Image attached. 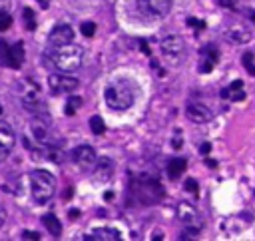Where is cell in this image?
<instances>
[{"mask_svg": "<svg viewBox=\"0 0 255 241\" xmlns=\"http://www.w3.org/2000/svg\"><path fill=\"white\" fill-rule=\"evenodd\" d=\"M136 98H138V86L132 80H128V78L114 80L104 90L106 106L110 110H114V112H124L128 108H132Z\"/></svg>", "mask_w": 255, "mask_h": 241, "instance_id": "cell-1", "label": "cell"}, {"mask_svg": "<svg viewBox=\"0 0 255 241\" xmlns=\"http://www.w3.org/2000/svg\"><path fill=\"white\" fill-rule=\"evenodd\" d=\"M48 58L52 62V66L58 70V72H74L80 68L82 60H84V50L76 44H66V46H58V48H52L48 52Z\"/></svg>", "mask_w": 255, "mask_h": 241, "instance_id": "cell-2", "label": "cell"}, {"mask_svg": "<svg viewBox=\"0 0 255 241\" xmlns=\"http://www.w3.org/2000/svg\"><path fill=\"white\" fill-rule=\"evenodd\" d=\"M56 191V180L46 170H34L30 174V193L36 203H48Z\"/></svg>", "mask_w": 255, "mask_h": 241, "instance_id": "cell-3", "label": "cell"}, {"mask_svg": "<svg viewBox=\"0 0 255 241\" xmlns=\"http://www.w3.org/2000/svg\"><path fill=\"white\" fill-rule=\"evenodd\" d=\"M16 94L20 98V104L26 110H30V112H38L40 110V106H42V94H40V88H38V84L34 80H30V78L20 80L18 86H16Z\"/></svg>", "mask_w": 255, "mask_h": 241, "instance_id": "cell-4", "label": "cell"}, {"mask_svg": "<svg viewBox=\"0 0 255 241\" xmlns=\"http://www.w3.org/2000/svg\"><path fill=\"white\" fill-rule=\"evenodd\" d=\"M134 4L138 14L150 20H160L172 10V0H134Z\"/></svg>", "mask_w": 255, "mask_h": 241, "instance_id": "cell-5", "label": "cell"}, {"mask_svg": "<svg viewBox=\"0 0 255 241\" xmlns=\"http://www.w3.org/2000/svg\"><path fill=\"white\" fill-rule=\"evenodd\" d=\"M134 191L140 197V201L142 203H148V205L150 203H158L162 199V193H164L162 185L154 178H148V176H144L142 180H136L134 181Z\"/></svg>", "mask_w": 255, "mask_h": 241, "instance_id": "cell-6", "label": "cell"}, {"mask_svg": "<svg viewBox=\"0 0 255 241\" xmlns=\"http://www.w3.org/2000/svg\"><path fill=\"white\" fill-rule=\"evenodd\" d=\"M160 48H162V54L172 62V64H180L184 62L186 58V42L182 36H166L160 40Z\"/></svg>", "mask_w": 255, "mask_h": 241, "instance_id": "cell-7", "label": "cell"}, {"mask_svg": "<svg viewBox=\"0 0 255 241\" xmlns=\"http://www.w3.org/2000/svg\"><path fill=\"white\" fill-rule=\"evenodd\" d=\"M48 86L54 94H72L78 90L80 82L76 78H72L66 72H58V74H50L48 76Z\"/></svg>", "mask_w": 255, "mask_h": 241, "instance_id": "cell-8", "label": "cell"}, {"mask_svg": "<svg viewBox=\"0 0 255 241\" xmlns=\"http://www.w3.org/2000/svg\"><path fill=\"white\" fill-rule=\"evenodd\" d=\"M223 36L231 44H247L251 40V30L241 22H231L223 28Z\"/></svg>", "mask_w": 255, "mask_h": 241, "instance_id": "cell-9", "label": "cell"}, {"mask_svg": "<svg viewBox=\"0 0 255 241\" xmlns=\"http://www.w3.org/2000/svg\"><path fill=\"white\" fill-rule=\"evenodd\" d=\"M16 144V136L10 124L0 122V162H4Z\"/></svg>", "mask_w": 255, "mask_h": 241, "instance_id": "cell-10", "label": "cell"}, {"mask_svg": "<svg viewBox=\"0 0 255 241\" xmlns=\"http://www.w3.org/2000/svg\"><path fill=\"white\" fill-rule=\"evenodd\" d=\"M72 160H74V164L76 166H80L82 170H92L94 166H96V152H94V148L92 146H78V148H74L72 150Z\"/></svg>", "mask_w": 255, "mask_h": 241, "instance_id": "cell-11", "label": "cell"}, {"mask_svg": "<svg viewBox=\"0 0 255 241\" xmlns=\"http://www.w3.org/2000/svg\"><path fill=\"white\" fill-rule=\"evenodd\" d=\"M74 40V30L72 26L68 24H58L52 28L50 36H48V44L50 48H58V46H66V44H72Z\"/></svg>", "mask_w": 255, "mask_h": 241, "instance_id": "cell-12", "label": "cell"}, {"mask_svg": "<svg viewBox=\"0 0 255 241\" xmlns=\"http://www.w3.org/2000/svg\"><path fill=\"white\" fill-rule=\"evenodd\" d=\"M178 217L186 225H191V227H197V229H201V225H203V219H201L199 211L190 203H180L178 205Z\"/></svg>", "mask_w": 255, "mask_h": 241, "instance_id": "cell-13", "label": "cell"}, {"mask_svg": "<svg viewBox=\"0 0 255 241\" xmlns=\"http://www.w3.org/2000/svg\"><path fill=\"white\" fill-rule=\"evenodd\" d=\"M186 114H188V118L191 120V122H195V124H205V122H209V120L213 118L211 110H209L207 106L199 104V102H191V104H188Z\"/></svg>", "mask_w": 255, "mask_h": 241, "instance_id": "cell-14", "label": "cell"}, {"mask_svg": "<svg viewBox=\"0 0 255 241\" xmlns=\"http://www.w3.org/2000/svg\"><path fill=\"white\" fill-rule=\"evenodd\" d=\"M217 58H219V54H217V48H215L213 44L203 46V48H201V60H199V72H201V74H209V72L213 70Z\"/></svg>", "mask_w": 255, "mask_h": 241, "instance_id": "cell-15", "label": "cell"}, {"mask_svg": "<svg viewBox=\"0 0 255 241\" xmlns=\"http://www.w3.org/2000/svg\"><path fill=\"white\" fill-rule=\"evenodd\" d=\"M112 174H114V162L110 158H100L96 160V166H94V178L102 183L110 181L112 180Z\"/></svg>", "mask_w": 255, "mask_h": 241, "instance_id": "cell-16", "label": "cell"}, {"mask_svg": "<svg viewBox=\"0 0 255 241\" xmlns=\"http://www.w3.org/2000/svg\"><path fill=\"white\" fill-rule=\"evenodd\" d=\"M24 62V44L22 42H16L14 46H8V52L4 56V64H8L10 68L18 70Z\"/></svg>", "mask_w": 255, "mask_h": 241, "instance_id": "cell-17", "label": "cell"}, {"mask_svg": "<svg viewBox=\"0 0 255 241\" xmlns=\"http://www.w3.org/2000/svg\"><path fill=\"white\" fill-rule=\"evenodd\" d=\"M88 241H118L122 239V235L114 229V227H96L92 233L86 235Z\"/></svg>", "mask_w": 255, "mask_h": 241, "instance_id": "cell-18", "label": "cell"}, {"mask_svg": "<svg viewBox=\"0 0 255 241\" xmlns=\"http://www.w3.org/2000/svg\"><path fill=\"white\" fill-rule=\"evenodd\" d=\"M32 134H34L36 142H38L40 146H44L46 150H48V148H54V142H52V136H50V130L46 128V124L34 122V124H32Z\"/></svg>", "mask_w": 255, "mask_h": 241, "instance_id": "cell-19", "label": "cell"}, {"mask_svg": "<svg viewBox=\"0 0 255 241\" xmlns=\"http://www.w3.org/2000/svg\"><path fill=\"white\" fill-rule=\"evenodd\" d=\"M186 168H188V164H186V160H184V158L172 160V162L168 164V176H170L172 180H176V178H180V176L186 172Z\"/></svg>", "mask_w": 255, "mask_h": 241, "instance_id": "cell-20", "label": "cell"}, {"mask_svg": "<svg viewBox=\"0 0 255 241\" xmlns=\"http://www.w3.org/2000/svg\"><path fill=\"white\" fill-rule=\"evenodd\" d=\"M42 223L48 227V231L52 233V235H60L62 233V223H60V219L54 215V213H46L44 217H42Z\"/></svg>", "mask_w": 255, "mask_h": 241, "instance_id": "cell-21", "label": "cell"}, {"mask_svg": "<svg viewBox=\"0 0 255 241\" xmlns=\"http://www.w3.org/2000/svg\"><path fill=\"white\" fill-rule=\"evenodd\" d=\"M80 106H82V98H78V96L68 98V102H66V106H64L66 116H74V114L80 110Z\"/></svg>", "mask_w": 255, "mask_h": 241, "instance_id": "cell-22", "label": "cell"}, {"mask_svg": "<svg viewBox=\"0 0 255 241\" xmlns=\"http://www.w3.org/2000/svg\"><path fill=\"white\" fill-rule=\"evenodd\" d=\"M90 128H92V132L98 134V136H102V134L106 132V124H104V120H102L100 116H92V120H90Z\"/></svg>", "mask_w": 255, "mask_h": 241, "instance_id": "cell-23", "label": "cell"}, {"mask_svg": "<svg viewBox=\"0 0 255 241\" xmlns=\"http://www.w3.org/2000/svg\"><path fill=\"white\" fill-rule=\"evenodd\" d=\"M10 24H12V16H10L6 10H0V32L8 30Z\"/></svg>", "mask_w": 255, "mask_h": 241, "instance_id": "cell-24", "label": "cell"}, {"mask_svg": "<svg viewBox=\"0 0 255 241\" xmlns=\"http://www.w3.org/2000/svg\"><path fill=\"white\" fill-rule=\"evenodd\" d=\"M22 16H24V22H26V28L28 30H34L36 28V20H34V12L30 8H24L22 10Z\"/></svg>", "mask_w": 255, "mask_h": 241, "instance_id": "cell-25", "label": "cell"}, {"mask_svg": "<svg viewBox=\"0 0 255 241\" xmlns=\"http://www.w3.org/2000/svg\"><path fill=\"white\" fill-rule=\"evenodd\" d=\"M80 30H82V34H84V36L92 38V36L96 34V24H94V22H84V24L80 26Z\"/></svg>", "mask_w": 255, "mask_h": 241, "instance_id": "cell-26", "label": "cell"}, {"mask_svg": "<svg viewBox=\"0 0 255 241\" xmlns=\"http://www.w3.org/2000/svg\"><path fill=\"white\" fill-rule=\"evenodd\" d=\"M186 189H188V191H193V193H197V191H199V187H197V181H195V180H188V181H186Z\"/></svg>", "mask_w": 255, "mask_h": 241, "instance_id": "cell-27", "label": "cell"}, {"mask_svg": "<svg viewBox=\"0 0 255 241\" xmlns=\"http://www.w3.org/2000/svg\"><path fill=\"white\" fill-rule=\"evenodd\" d=\"M243 64H245V68L251 72V70H253V54H245V56H243Z\"/></svg>", "mask_w": 255, "mask_h": 241, "instance_id": "cell-28", "label": "cell"}, {"mask_svg": "<svg viewBox=\"0 0 255 241\" xmlns=\"http://www.w3.org/2000/svg\"><path fill=\"white\" fill-rule=\"evenodd\" d=\"M217 2L223 6V8H235V4H237V0H217Z\"/></svg>", "mask_w": 255, "mask_h": 241, "instance_id": "cell-29", "label": "cell"}, {"mask_svg": "<svg viewBox=\"0 0 255 241\" xmlns=\"http://www.w3.org/2000/svg\"><path fill=\"white\" fill-rule=\"evenodd\" d=\"M188 24H190V26H195L197 30H201V28L205 26V24H203V22H201L199 18H190V20H188Z\"/></svg>", "mask_w": 255, "mask_h": 241, "instance_id": "cell-30", "label": "cell"}, {"mask_svg": "<svg viewBox=\"0 0 255 241\" xmlns=\"http://www.w3.org/2000/svg\"><path fill=\"white\" fill-rule=\"evenodd\" d=\"M22 239H40V233H36V231H22Z\"/></svg>", "mask_w": 255, "mask_h": 241, "instance_id": "cell-31", "label": "cell"}, {"mask_svg": "<svg viewBox=\"0 0 255 241\" xmlns=\"http://www.w3.org/2000/svg\"><path fill=\"white\" fill-rule=\"evenodd\" d=\"M241 88H243V82H241V80H233V82H231V86H229V90H231V92L241 90Z\"/></svg>", "mask_w": 255, "mask_h": 241, "instance_id": "cell-32", "label": "cell"}, {"mask_svg": "<svg viewBox=\"0 0 255 241\" xmlns=\"http://www.w3.org/2000/svg\"><path fill=\"white\" fill-rule=\"evenodd\" d=\"M4 221H6V211H4V207L0 205V227L4 225Z\"/></svg>", "mask_w": 255, "mask_h": 241, "instance_id": "cell-33", "label": "cell"}, {"mask_svg": "<svg viewBox=\"0 0 255 241\" xmlns=\"http://www.w3.org/2000/svg\"><path fill=\"white\" fill-rule=\"evenodd\" d=\"M199 152H201V154H209V152H211V146H209V144H201V146H199Z\"/></svg>", "mask_w": 255, "mask_h": 241, "instance_id": "cell-34", "label": "cell"}, {"mask_svg": "<svg viewBox=\"0 0 255 241\" xmlns=\"http://www.w3.org/2000/svg\"><path fill=\"white\" fill-rule=\"evenodd\" d=\"M36 2L42 6V8H48L50 6V2H52V0H36Z\"/></svg>", "mask_w": 255, "mask_h": 241, "instance_id": "cell-35", "label": "cell"}, {"mask_svg": "<svg viewBox=\"0 0 255 241\" xmlns=\"http://www.w3.org/2000/svg\"><path fill=\"white\" fill-rule=\"evenodd\" d=\"M249 74H253V76H255V66H253V70H251V72H249Z\"/></svg>", "mask_w": 255, "mask_h": 241, "instance_id": "cell-36", "label": "cell"}]
</instances>
